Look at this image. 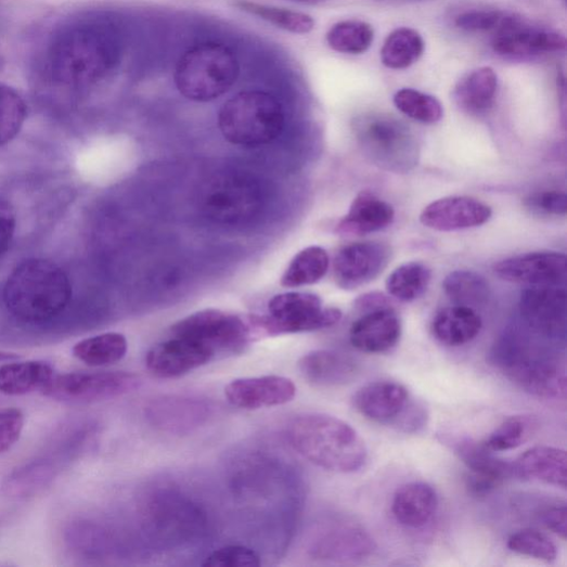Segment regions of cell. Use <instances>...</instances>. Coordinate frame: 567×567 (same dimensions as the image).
<instances>
[{
	"label": "cell",
	"instance_id": "cell-22",
	"mask_svg": "<svg viewBox=\"0 0 567 567\" xmlns=\"http://www.w3.org/2000/svg\"><path fill=\"white\" fill-rule=\"evenodd\" d=\"M210 410L203 401L186 397H164L146 408L150 423L167 433L191 431L208 420Z\"/></svg>",
	"mask_w": 567,
	"mask_h": 567
},
{
	"label": "cell",
	"instance_id": "cell-42",
	"mask_svg": "<svg viewBox=\"0 0 567 567\" xmlns=\"http://www.w3.org/2000/svg\"><path fill=\"white\" fill-rule=\"evenodd\" d=\"M325 547L327 556L334 558H356L368 555L373 550V542L362 530L353 528L335 532Z\"/></svg>",
	"mask_w": 567,
	"mask_h": 567
},
{
	"label": "cell",
	"instance_id": "cell-24",
	"mask_svg": "<svg viewBox=\"0 0 567 567\" xmlns=\"http://www.w3.org/2000/svg\"><path fill=\"white\" fill-rule=\"evenodd\" d=\"M298 370L302 378L318 387H339L351 383L358 372L348 356L334 350H314L300 358Z\"/></svg>",
	"mask_w": 567,
	"mask_h": 567
},
{
	"label": "cell",
	"instance_id": "cell-4",
	"mask_svg": "<svg viewBox=\"0 0 567 567\" xmlns=\"http://www.w3.org/2000/svg\"><path fill=\"white\" fill-rule=\"evenodd\" d=\"M73 286L57 265L31 259L10 275L4 288L9 312L26 323H43L63 313L70 302Z\"/></svg>",
	"mask_w": 567,
	"mask_h": 567
},
{
	"label": "cell",
	"instance_id": "cell-28",
	"mask_svg": "<svg viewBox=\"0 0 567 567\" xmlns=\"http://www.w3.org/2000/svg\"><path fill=\"white\" fill-rule=\"evenodd\" d=\"M435 337L447 346H462L481 332L482 321L473 307L455 305L440 311L433 322Z\"/></svg>",
	"mask_w": 567,
	"mask_h": 567
},
{
	"label": "cell",
	"instance_id": "cell-2",
	"mask_svg": "<svg viewBox=\"0 0 567 567\" xmlns=\"http://www.w3.org/2000/svg\"><path fill=\"white\" fill-rule=\"evenodd\" d=\"M492 364L515 385L544 399L566 398L565 359L519 331L505 333L493 347Z\"/></svg>",
	"mask_w": 567,
	"mask_h": 567
},
{
	"label": "cell",
	"instance_id": "cell-10",
	"mask_svg": "<svg viewBox=\"0 0 567 567\" xmlns=\"http://www.w3.org/2000/svg\"><path fill=\"white\" fill-rule=\"evenodd\" d=\"M352 403L365 418L404 433L417 431L425 424L424 410L410 401L408 390L398 383H371L353 395Z\"/></svg>",
	"mask_w": 567,
	"mask_h": 567
},
{
	"label": "cell",
	"instance_id": "cell-36",
	"mask_svg": "<svg viewBox=\"0 0 567 567\" xmlns=\"http://www.w3.org/2000/svg\"><path fill=\"white\" fill-rule=\"evenodd\" d=\"M431 276V270L426 265L410 262L389 275L386 288L389 295L401 301L416 300L427 291Z\"/></svg>",
	"mask_w": 567,
	"mask_h": 567
},
{
	"label": "cell",
	"instance_id": "cell-32",
	"mask_svg": "<svg viewBox=\"0 0 567 567\" xmlns=\"http://www.w3.org/2000/svg\"><path fill=\"white\" fill-rule=\"evenodd\" d=\"M56 477L53 463L36 460L13 472L3 484V493L11 499L30 498L42 491Z\"/></svg>",
	"mask_w": 567,
	"mask_h": 567
},
{
	"label": "cell",
	"instance_id": "cell-19",
	"mask_svg": "<svg viewBox=\"0 0 567 567\" xmlns=\"http://www.w3.org/2000/svg\"><path fill=\"white\" fill-rule=\"evenodd\" d=\"M211 360L214 357L208 350L191 340L173 336L149 350L145 365L153 376L172 379L186 375Z\"/></svg>",
	"mask_w": 567,
	"mask_h": 567
},
{
	"label": "cell",
	"instance_id": "cell-35",
	"mask_svg": "<svg viewBox=\"0 0 567 567\" xmlns=\"http://www.w3.org/2000/svg\"><path fill=\"white\" fill-rule=\"evenodd\" d=\"M372 25L362 21H343L335 24L326 35L328 46L345 55H362L374 42Z\"/></svg>",
	"mask_w": 567,
	"mask_h": 567
},
{
	"label": "cell",
	"instance_id": "cell-21",
	"mask_svg": "<svg viewBox=\"0 0 567 567\" xmlns=\"http://www.w3.org/2000/svg\"><path fill=\"white\" fill-rule=\"evenodd\" d=\"M400 336V319L387 305L370 309L369 313L352 324L349 333L351 345L368 353H382L392 349Z\"/></svg>",
	"mask_w": 567,
	"mask_h": 567
},
{
	"label": "cell",
	"instance_id": "cell-23",
	"mask_svg": "<svg viewBox=\"0 0 567 567\" xmlns=\"http://www.w3.org/2000/svg\"><path fill=\"white\" fill-rule=\"evenodd\" d=\"M395 220L392 206L371 192L359 193L336 227L342 235H368L388 228Z\"/></svg>",
	"mask_w": 567,
	"mask_h": 567
},
{
	"label": "cell",
	"instance_id": "cell-48",
	"mask_svg": "<svg viewBox=\"0 0 567 567\" xmlns=\"http://www.w3.org/2000/svg\"><path fill=\"white\" fill-rule=\"evenodd\" d=\"M541 520L543 525L562 540L567 536V511L566 505L553 504L542 512Z\"/></svg>",
	"mask_w": 567,
	"mask_h": 567
},
{
	"label": "cell",
	"instance_id": "cell-34",
	"mask_svg": "<svg viewBox=\"0 0 567 567\" xmlns=\"http://www.w3.org/2000/svg\"><path fill=\"white\" fill-rule=\"evenodd\" d=\"M233 7L247 15L260 18L276 28L296 35L313 31L315 21L311 15L272 5L250 2V0H234Z\"/></svg>",
	"mask_w": 567,
	"mask_h": 567
},
{
	"label": "cell",
	"instance_id": "cell-30",
	"mask_svg": "<svg viewBox=\"0 0 567 567\" xmlns=\"http://www.w3.org/2000/svg\"><path fill=\"white\" fill-rule=\"evenodd\" d=\"M128 351L127 338L119 333H106L77 343L73 348L79 362L89 368L117 364Z\"/></svg>",
	"mask_w": 567,
	"mask_h": 567
},
{
	"label": "cell",
	"instance_id": "cell-25",
	"mask_svg": "<svg viewBox=\"0 0 567 567\" xmlns=\"http://www.w3.org/2000/svg\"><path fill=\"white\" fill-rule=\"evenodd\" d=\"M513 471L521 478L566 490L567 455L564 449L549 446L531 448L515 462Z\"/></svg>",
	"mask_w": 567,
	"mask_h": 567
},
{
	"label": "cell",
	"instance_id": "cell-8",
	"mask_svg": "<svg viewBox=\"0 0 567 567\" xmlns=\"http://www.w3.org/2000/svg\"><path fill=\"white\" fill-rule=\"evenodd\" d=\"M172 335L191 340L208 350L214 359L237 355L261 337L253 319L245 321L219 309H205L172 326Z\"/></svg>",
	"mask_w": 567,
	"mask_h": 567
},
{
	"label": "cell",
	"instance_id": "cell-43",
	"mask_svg": "<svg viewBox=\"0 0 567 567\" xmlns=\"http://www.w3.org/2000/svg\"><path fill=\"white\" fill-rule=\"evenodd\" d=\"M261 565L259 554L242 545L221 547L205 558L203 566L210 567H257Z\"/></svg>",
	"mask_w": 567,
	"mask_h": 567
},
{
	"label": "cell",
	"instance_id": "cell-46",
	"mask_svg": "<svg viewBox=\"0 0 567 567\" xmlns=\"http://www.w3.org/2000/svg\"><path fill=\"white\" fill-rule=\"evenodd\" d=\"M530 209L549 216L563 217L567 211V197L558 191H545L527 198Z\"/></svg>",
	"mask_w": 567,
	"mask_h": 567
},
{
	"label": "cell",
	"instance_id": "cell-20",
	"mask_svg": "<svg viewBox=\"0 0 567 567\" xmlns=\"http://www.w3.org/2000/svg\"><path fill=\"white\" fill-rule=\"evenodd\" d=\"M296 396L295 384L282 376L240 378L225 387L231 404L245 410L283 405Z\"/></svg>",
	"mask_w": 567,
	"mask_h": 567
},
{
	"label": "cell",
	"instance_id": "cell-40",
	"mask_svg": "<svg viewBox=\"0 0 567 567\" xmlns=\"http://www.w3.org/2000/svg\"><path fill=\"white\" fill-rule=\"evenodd\" d=\"M26 116L27 107L21 94L0 85V146L11 142L20 133Z\"/></svg>",
	"mask_w": 567,
	"mask_h": 567
},
{
	"label": "cell",
	"instance_id": "cell-6",
	"mask_svg": "<svg viewBox=\"0 0 567 567\" xmlns=\"http://www.w3.org/2000/svg\"><path fill=\"white\" fill-rule=\"evenodd\" d=\"M285 125L284 109L273 94L242 91L229 99L219 114L220 130L229 142L259 146L276 140Z\"/></svg>",
	"mask_w": 567,
	"mask_h": 567
},
{
	"label": "cell",
	"instance_id": "cell-15",
	"mask_svg": "<svg viewBox=\"0 0 567 567\" xmlns=\"http://www.w3.org/2000/svg\"><path fill=\"white\" fill-rule=\"evenodd\" d=\"M391 249L379 242H358L343 247L334 260V279L344 289H356L376 280L388 267Z\"/></svg>",
	"mask_w": 567,
	"mask_h": 567
},
{
	"label": "cell",
	"instance_id": "cell-33",
	"mask_svg": "<svg viewBox=\"0 0 567 567\" xmlns=\"http://www.w3.org/2000/svg\"><path fill=\"white\" fill-rule=\"evenodd\" d=\"M330 257L320 246H311L299 252L285 271L281 285L287 288L313 285L327 273Z\"/></svg>",
	"mask_w": 567,
	"mask_h": 567
},
{
	"label": "cell",
	"instance_id": "cell-18",
	"mask_svg": "<svg viewBox=\"0 0 567 567\" xmlns=\"http://www.w3.org/2000/svg\"><path fill=\"white\" fill-rule=\"evenodd\" d=\"M492 217L486 203L468 196H449L430 203L421 216V222L436 231L454 232L478 228Z\"/></svg>",
	"mask_w": 567,
	"mask_h": 567
},
{
	"label": "cell",
	"instance_id": "cell-3",
	"mask_svg": "<svg viewBox=\"0 0 567 567\" xmlns=\"http://www.w3.org/2000/svg\"><path fill=\"white\" fill-rule=\"evenodd\" d=\"M288 439L301 456L332 473H357L369 456L364 440L351 426L324 414L295 418L288 427Z\"/></svg>",
	"mask_w": 567,
	"mask_h": 567
},
{
	"label": "cell",
	"instance_id": "cell-9",
	"mask_svg": "<svg viewBox=\"0 0 567 567\" xmlns=\"http://www.w3.org/2000/svg\"><path fill=\"white\" fill-rule=\"evenodd\" d=\"M337 308H326L322 299L311 293H285L269 302L268 315L253 318L262 336L315 332L336 325L342 319Z\"/></svg>",
	"mask_w": 567,
	"mask_h": 567
},
{
	"label": "cell",
	"instance_id": "cell-26",
	"mask_svg": "<svg viewBox=\"0 0 567 567\" xmlns=\"http://www.w3.org/2000/svg\"><path fill=\"white\" fill-rule=\"evenodd\" d=\"M438 507L436 491L424 482H410L395 493L392 513L396 520L407 528L420 529L434 518Z\"/></svg>",
	"mask_w": 567,
	"mask_h": 567
},
{
	"label": "cell",
	"instance_id": "cell-27",
	"mask_svg": "<svg viewBox=\"0 0 567 567\" xmlns=\"http://www.w3.org/2000/svg\"><path fill=\"white\" fill-rule=\"evenodd\" d=\"M498 75L491 67H481L461 78L453 90L456 106L473 116L488 113L498 92Z\"/></svg>",
	"mask_w": 567,
	"mask_h": 567
},
{
	"label": "cell",
	"instance_id": "cell-44",
	"mask_svg": "<svg viewBox=\"0 0 567 567\" xmlns=\"http://www.w3.org/2000/svg\"><path fill=\"white\" fill-rule=\"evenodd\" d=\"M506 15L497 11H472L456 16L454 24L458 28L469 33L497 31Z\"/></svg>",
	"mask_w": 567,
	"mask_h": 567
},
{
	"label": "cell",
	"instance_id": "cell-45",
	"mask_svg": "<svg viewBox=\"0 0 567 567\" xmlns=\"http://www.w3.org/2000/svg\"><path fill=\"white\" fill-rule=\"evenodd\" d=\"M25 416L17 408L0 409V453L11 450L21 439Z\"/></svg>",
	"mask_w": 567,
	"mask_h": 567
},
{
	"label": "cell",
	"instance_id": "cell-39",
	"mask_svg": "<svg viewBox=\"0 0 567 567\" xmlns=\"http://www.w3.org/2000/svg\"><path fill=\"white\" fill-rule=\"evenodd\" d=\"M536 429L537 423L531 416H512L491 434L485 446L492 452L517 449L533 436Z\"/></svg>",
	"mask_w": 567,
	"mask_h": 567
},
{
	"label": "cell",
	"instance_id": "cell-12",
	"mask_svg": "<svg viewBox=\"0 0 567 567\" xmlns=\"http://www.w3.org/2000/svg\"><path fill=\"white\" fill-rule=\"evenodd\" d=\"M140 384L138 376L126 372L70 373L54 376L42 392L62 402L91 403L130 394Z\"/></svg>",
	"mask_w": 567,
	"mask_h": 567
},
{
	"label": "cell",
	"instance_id": "cell-5",
	"mask_svg": "<svg viewBox=\"0 0 567 567\" xmlns=\"http://www.w3.org/2000/svg\"><path fill=\"white\" fill-rule=\"evenodd\" d=\"M239 76L240 63L232 48L218 41H203L181 56L175 83L186 99L209 102L225 94Z\"/></svg>",
	"mask_w": 567,
	"mask_h": 567
},
{
	"label": "cell",
	"instance_id": "cell-31",
	"mask_svg": "<svg viewBox=\"0 0 567 567\" xmlns=\"http://www.w3.org/2000/svg\"><path fill=\"white\" fill-rule=\"evenodd\" d=\"M425 41L412 28H398L385 40L381 51L382 63L394 70H402L415 65L424 55Z\"/></svg>",
	"mask_w": 567,
	"mask_h": 567
},
{
	"label": "cell",
	"instance_id": "cell-47",
	"mask_svg": "<svg viewBox=\"0 0 567 567\" xmlns=\"http://www.w3.org/2000/svg\"><path fill=\"white\" fill-rule=\"evenodd\" d=\"M16 211L11 202L0 197V254L10 247L16 231Z\"/></svg>",
	"mask_w": 567,
	"mask_h": 567
},
{
	"label": "cell",
	"instance_id": "cell-13",
	"mask_svg": "<svg viewBox=\"0 0 567 567\" xmlns=\"http://www.w3.org/2000/svg\"><path fill=\"white\" fill-rule=\"evenodd\" d=\"M492 47L500 56L529 59L556 54L566 48L563 35L526 24L520 18L506 16L494 33Z\"/></svg>",
	"mask_w": 567,
	"mask_h": 567
},
{
	"label": "cell",
	"instance_id": "cell-1",
	"mask_svg": "<svg viewBox=\"0 0 567 567\" xmlns=\"http://www.w3.org/2000/svg\"><path fill=\"white\" fill-rule=\"evenodd\" d=\"M119 56L118 36L111 25L81 21L65 27L51 42L48 70L61 86L87 89L105 80Z\"/></svg>",
	"mask_w": 567,
	"mask_h": 567
},
{
	"label": "cell",
	"instance_id": "cell-50",
	"mask_svg": "<svg viewBox=\"0 0 567 567\" xmlns=\"http://www.w3.org/2000/svg\"><path fill=\"white\" fill-rule=\"evenodd\" d=\"M291 2L302 4V5H322L328 2V0H291Z\"/></svg>",
	"mask_w": 567,
	"mask_h": 567
},
{
	"label": "cell",
	"instance_id": "cell-14",
	"mask_svg": "<svg viewBox=\"0 0 567 567\" xmlns=\"http://www.w3.org/2000/svg\"><path fill=\"white\" fill-rule=\"evenodd\" d=\"M520 313L531 332L544 339H565L567 294L563 286H532L521 294Z\"/></svg>",
	"mask_w": 567,
	"mask_h": 567
},
{
	"label": "cell",
	"instance_id": "cell-11",
	"mask_svg": "<svg viewBox=\"0 0 567 567\" xmlns=\"http://www.w3.org/2000/svg\"><path fill=\"white\" fill-rule=\"evenodd\" d=\"M261 204L260 186L240 175L216 178L205 188L201 199L205 216L224 224L249 220L259 212Z\"/></svg>",
	"mask_w": 567,
	"mask_h": 567
},
{
	"label": "cell",
	"instance_id": "cell-41",
	"mask_svg": "<svg viewBox=\"0 0 567 567\" xmlns=\"http://www.w3.org/2000/svg\"><path fill=\"white\" fill-rule=\"evenodd\" d=\"M507 547L514 553L549 563L557 557L555 544L545 534L532 529L512 534Z\"/></svg>",
	"mask_w": 567,
	"mask_h": 567
},
{
	"label": "cell",
	"instance_id": "cell-37",
	"mask_svg": "<svg viewBox=\"0 0 567 567\" xmlns=\"http://www.w3.org/2000/svg\"><path fill=\"white\" fill-rule=\"evenodd\" d=\"M442 286L446 295L456 305L478 306L490 297L488 282L473 271H454L444 279Z\"/></svg>",
	"mask_w": 567,
	"mask_h": 567
},
{
	"label": "cell",
	"instance_id": "cell-38",
	"mask_svg": "<svg viewBox=\"0 0 567 567\" xmlns=\"http://www.w3.org/2000/svg\"><path fill=\"white\" fill-rule=\"evenodd\" d=\"M396 108L405 117L425 125L439 123L443 117L440 101L416 89L403 88L394 95Z\"/></svg>",
	"mask_w": 567,
	"mask_h": 567
},
{
	"label": "cell",
	"instance_id": "cell-29",
	"mask_svg": "<svg viewBox=\"0 0 567 567\" xmlns=\"http://www.w3.org/2000/svg\"><path fill=\"white\" fill-rule=\"evenodd\" d=\"M55 376L53 368L39 360L0 366V392L24 396L42 390Z\"/></svg>",
	"mask_w": 567,
	"mask_h": 567
},
{
	"label": "cell",
	"instance_id": "cell-16",
	"mask_svg": "<svg viewBox=\"0 0 567 567\" xmlns=\"http://www.w3.org/2000/svg\"><path fill=\"white\" fill-rule=\"evenodd\" d=\"M444 441L471 472L467 488L477 497H485L498 489L514 472L510 463L494 456L485 443L452 436L446 437Z\"/></svg>",
	"mask_w": 567,
	"mask_h": 567
},
{
	"label": "cell",
	"instance_id": "cell-17",
	"mask_svg": "<svg viewBox=\"0 0 567 567\" xmlns=\"http://www.w3.org/2000/svg\"><path fill=\"white\" fill-rule=\"evenodd\" d=\"M500 279L531 286H562L566 280V256L556 252H538L511 257L494 266Z\"/></svg>",
	"mask_w": 567,
	"mask_h": 567
},
{
	"label": "cell",
	"instance_id": "cell-49",
	"mask_svg": "<svg viewBox=\"0 0 567 567\" xmlns=\"http://www.w3.org/2000/svg\"><path fill=\"white\" fill-rule=\"evenodd\" d=\"M21 356L15 352L0 350V363L11 362V360L18 359Z\"/></svg>",
	"mask_w": 567,
	"mask_h": 567
},
{
	"label": "cell",
	"instance_id": "cell-7",
	"mask_svg": "<svg viewBox=\"0 0 567 567\" xmlns=\"http://www.w3.org/2000/svg\"><path fill=\"white\" fill-rule=\"evenodd\" d=\"M359 147L375 166L405 173L420 162V144L402 121L386 114H366L353 120Z\"/></svg>",
	"mask_w": 567,
	"mask_h": 567
}]
</instances>
